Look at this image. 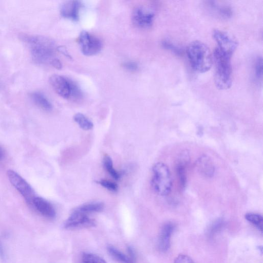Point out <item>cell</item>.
<instances>
[{"label": "cell", "mask_w": 263, "mask_h": 263, "mask_svg": "<svg viewBox=\"0 0 263 263\" xmlns=\"http://www.w3.org/2000/svg\"><path fill=\"white\" fill-rule=\"evenodd\" d=\"M18 37L28 44L33 60L39 64L49 63L55 58L58 47L54 41L45 36L20 33Z\"/></svg>", "instance_id": "cell-1"}, {"label": "cell", "mask_w": 263, "mask_h": 263, "mask_svg": "<svg viewBox=\"0 0 263 263\" xmlns=\"http://www.w3.org/2000/svg\"><path fill=\"white\" fill-rule=\"evenodd\" d=\"M213 55L215 64L214 81L216 86L220 90L230 88L232 83V55L215 48Z\"/></svg>", "instance_id": "cell-2"}, {"label": "cell", "mask_w": 263, "mask_h": 263, "mask_svg": "<svg viewBox=\"0 0 263 263\" xmlns=\"http://www.w3.org/2000/svg\"><path fill=\"white\" fill-rule=\"evenodd\" d=\"M186 54L192 68L196 72L209 71L213 65V55L209 47L200 41H194L189 44Z\"/></svg>", "instance_id": "cell-3"}, {"label": "cell", "mask_w": 263, "mask_h": 263, "mask_svg": "<svg viewBox=\"0 0 263 263\" xmlns=\"http://www.w3.org/2000/svg\"><path fill=\"white\" fill-rule=\"evenodd\" d=\"M49 83L57 93L64 99L79 101L83 97L78 84L67 77L53 74L50 77Z\"/></svg>", "instance_id": "cell-4"}, {"label": "cell", "mask_w": 263, "mask_h": 263, "mask_svg": "<svg viewBox=\"0 0 263 263\" xmlns=\"http://www.w3.org/2000/svg\"><path fill=\"white\" fill-rule=\"evenodd\" d=\"M151 184L154 191L159 195H168L172 187V179L168 166L164 163H156L152 168Z\"/></svg>", "instance_id": "cell-5"}, {"label": "cell", "mask_w": 263, "mask_h": 263, "mask_svg": "<svg viewBox=\"0 0 263 263\" xmlns=\"http://www.w3.org/2000/svg\"><path fill=\"white\" fill-rule=\"evenodd\" d=\"M78 43L83 54L91 56L98 53L102 48L101 41L88 32L82 31L78 39Z\"/></svg>", "instance_id": "cell-6"}, {"label": "cell", "mask_w": 263, "mask_h": 263, "mask_svg": "<svg viewBox=\"0 0 263 263\" xmlns=\"http://www.w3.org/2000/svg\"><path fill=\"white\" fill-rule=\"evenodd\" d=\"M7 175L12 185L22 195L27 203L31 205L35 196L33 190L30 184L17 173L12 170H8Z\"/></svg>", "instance_id": "cell-7"}, {"label": "cell", "mask_w": 263, "mask_h": 263, "mask_svg": "<svg viewBox=\"0 0 263 263\" xmlns=\"http://www.w3.org/2000/svg\"><path fill=\"white\" fill-rule=\"evenodd\" d=\"M212 36L216 43V48L232 55L238 45L233 35L226 31L216 29L212 33Z\"/></svg>", "instance_id": "cell-8"}, {"label": "cell", "mask_w": 263, "mask_h": 263, "mask_svg": "<svg viewBox=\"0 0 263 263\" xmlns=\"http://www.w3.org/2000/svg\"><path fill=\"white\" fill-rule=\"evenodd\" d=\"M154 17L153 11L143 6H138L132 12V21L136 27L146 29L152 26Z\"/></svg>", "instance_id": "cell-9"}, {"label": "cell", "mask_w": 263, "mask_h": 263, "mask_svg": "<svg viewBox=\"0 0 263 263\" xmlns=\"http://www.w3.org/2000/svg\"><path fill=\"white\" fill-rule=\"evenodd\" d=\"M95 225L94 220L87 214L76 209L65 221L64 227L66 229L90 227Z\"/></svg>", "instance_id": "cell-10"}, {"label": "cell", "mask_w": 263, "mask_h": 263, "mask_svg": "<svg viewBox=\"0 0 263 263\" xmlns=\"http://www.w3.org/2000/svg\"><path fill=\"white\" fill-rule=\"evenodd\" d=\"M82 4L79 1H68L64 2L60 8L61 15L65 18L78 21L80 17V10Z\"/></svg>", "instance_id": "cell-11"}, {"label": "cell", "mask_w": 263, "mask_h": 263, "mask_svg": "<svg viewBox=\"0 0 263 263\" xmlns=\"http://www.w3.org/2000/svg\"><path fill=\"white\" fill-rule=\"evenodd\" d=\"M31 205L44 217L52 219L55 217L56 213L53 206L47 200L42 197H35Z\"/></svg>", "instance_id": "cell-12"}, {"label": "cell", "mask_w": 263, "mask_h": 263, "mask_svg": "<svg viewBox=\"0 0 263 263\" xmlns=\"http://www.w3.org/2000/svg\"><path fill=\"white\" fill-rule=\"evenodd\" d=\"M195 166L202 176L211 178L214 175L215 168L212 159L207 155H203L196 160Z\"/></svg>", "instance_id": "cell-13"}, {"label": "cell", "mask_w": 263, "mask_h": 263, "mask_svg": "<svg viewBox=\"0 0 263 263\" xmlns=\"http://www.w3.org/2000/svg\"><path fill=\"white\" fill-rule=\"evenodd\" d=\"M173 223L168 222L165 223L161 228L159 234L158 246L160 251L166 252L170 247L171 236L175 229Z\"/></svg>", "instance_id": "cell-14"}, {"label": "cell", "mask_w": 263, "mask_h": 263, "mask_svg": "<svg viewBox=\"0 0 263 263\" xmlns=\"http://www.w3.org/2000/svg\"><path fill=\"white\" fill-rule=\"evenodd\" d=\"M30 96L33 101L39 107L46 111L52 110L51 103L42 93L35 91L32 92Z\"/></svg>", "instance_id": "cell-15"}, {"label": "cell", "mask_w": 263, "mask_h": 263, "mask_svg": "<svg viewBox=\"0 0 263 263\" xmlns=\"http://www.w3.org/2000/svg\"><path fill=\"white\" fill-rule=\"evenodd\" d=\"M209 5L211 6V8L220 17L227 18L232 16V11L230 7L225 5H217L213 1H210L209 2Z\"/></svg>", "instance_id": "cell-16"}, {"label": "cell", "mask_w": 263, "mask_h": 263, "mask_svg": "<svg viewBox=\"0 0 263 263\" xmlns=\"http://www.w3.org/2000/svg\"><path fill=\"white\" fill-rule=\"evenodd\" d=\"M103 208L104 204L103 203L96 202L83 204L76 209L80 212L88 214L91 213L100 212L103 210Z\"/></svg>", "instance_id": "cell-17"}, {"label": "cell", "mask_w": 263, "mask_h": 263, "mask_svg": "<svg viewBox=\"0 0 263 263\" xmlns=\"http://www.w3.org/2000/svg\"><path fill=\"white\" fill-rule=\"evenodd\" d=\"M107 250L111 256L121 263H135L129 256L125 255L113 246H108Z\"/></svg>", "instance_id": "cell-18"}, {"label": "cell", "mask_w": 263, "mask_h": 263, "mask_svg": "<svg viewBox=\"0 0 263 263\" xmlns=\"http://www.w3.org/2000/svg\"><path fill=\"white\" fill-rule=\"evenodd\" d=\"M74 121L84 130H90L93 128V123L85 115L81 113H77L73 117Z\"/></svg>", "instance_id": "cell-19"}, {"label": "cell", "mask_w": 263, "mask_h": 263, "mask_svg": "<svg viewBox=\"0 0 263 263\" xmlns=\"http://www.w3.org/2000/svg\"><path fill=\"white\" fill-rule=\"evenodd\" d=\"M245 219L262 231L263 219L261 215L255 213H247L245 215Z\"/></svg>", "instance_id": "cell-20"}, {"label": "cell", "mask_w": 263, "mask_h": 263, "mask_svg": "<svg viewBox=\"0 0 263 263\" xmlns=\"http://www.w3.org/2000/svg\"><path fill=\"white\" fill-rule=\"evenodd\" d=\"M103 165L106 171L115 180H119L120 178V174L113 167L112 161L111 158L107 155L103 158Z\"/></svg>", "instance_id": "cell-21"}, {"label": "cell", "mask_w": 263, "mask_h": 263, "mask_svg": "<svg viewBox=\"0 0 263 263\" xmlns=\"http://www.w3.org/2000/svg\"><path fill=\"white\" fill-rule=\"evenodd\" d=\"M84 263H107L101 257L91 253H84L82 256Z\"/></svg>", "instance_id": "cell-22"}, {"label": "cell", "mask_w": 263, "mask_h": 263, "mask_svg": "<svg viewBox=\"0 0 263 263\" xmlns=\"http://www.w3.org/2000/svg\"><path fill=\"white\" fill-rule=\"evenodd\" d=\"M254 71L256 79L258 81L262 80V58L258 57L255 60Z\"/></svg>", "instance_id": "cell-23"}, {"label": "cell", "mask_w": 263, "mask_h": 263, "mask_svg": "<svg viewBox=\"0 0 263 263\" xmlns=\"http://www.w3.org/2000/svg\"><path fill=\"white\" fill-rule=\"evenodd\" d=\"M223 222L221 219L215 221L210 227L208 231V235L212 237L215 233H217L223 226Z\"/></svg>", "instance_id": "cell-24"}, {"label": "cell", "mask_w": 263, "mask_h": 263, "mask_svg": "<svg viewBox=\"0 0 263 263\" xmlns=\"http://www.w3.org/2000/svg\"><path fill=\"white\" fill-rule=\"evenodd\" d=\"M97 182L104 187L110 191L116 192L118 190V185L116 183L111 181L103 179L97 181Z\"/></svg>", "instance_id": "cell-25"}, {"label": "cell", "mask_w": 263, "mask_h": 263, "mask_svg": "<svg viewBox=\"0 0 263 263\" xmlns=\"http://www.w3.org/2000/svg\"><path fill=\"white\" fill-rule=\"evenodd\" d=\"M162 46L165 49L171 50L172 52L175 53L177 54H180L182 52L181 50L177 47V46L173 45L172 43L166 41H164L162 42Z\"/></svg>", "instance_id": "cell-26"}, {"label": "cell", "mask_w": 263, "mask_h": 263, "mask_svg": "<svg viewBox=\"0 0 263 263\" xmlns=\"http://www.w3.org/2000/svg\"><path fill=\"white\" fill-rule=\"evenodd\" d=\"M122 66L127 70L135 71L138 70V65L134 61H126L122 64Z\"/></svg>", "instance_id": "cell-27"}, {"label": "cell", "mask_w": 263, "mask_h": 263, "mask_svg": "<svg viewBox=\"0 0 263 263\" xmlns=\"http://www.w3.org/2000/svg\"><path fill=\"white\" fill-rule=\"evenodd\" d=\"M174 263H195L189 256L184 254L179 255L174 260Z\"/></svg>", "instance_id": "cell-28"}, {"label": "cell", "mask_w": 263, "mask_h": 263, "mask_svg": "<svg viewBox=\"0 0 263 263\" xmlns=\"http://www.w3.org/2000/svg\"><path fill=\"white\" fill-rule=\"evenodd\" d=\"M50 64H51L53 67L57 69L60 70L62 67V65L61 61L60 60L56 58L51 61Z\"/></svg>", "instance_id": "cell-29"}, {"label": "cell", "mask_w": 263, "mask_h": 263, "mask_svg": "<svg viewBox=\"0 0 263 263\" xmlns=\"http://www.w3.org/2000/svg\"><path fill=\"white\" fill-rule=\"evenodd\" d=\"M127 251L129 254V257L130 258L135 262H136V254L133 250V249L131 247H128L127 248Z\"/></svg>", "instance_id": "cell-30"}, {"label": "cell", "mask_w": 263, "mask_h": 263, "mask_svg": "<svg viewBox=\"0 0 263 263\" xmlns=\"http://www.w3.org/2000/svg\"><path fill=\"white\" fill-rule=\"evenodd\" d=\"M6 257V254L3 246L0 242V258L2 259H4Z\"/></svg>", "instance_id": "cell-31"}, {"label": "cell", "mask_w": 263, "mask_h": 263, "mask_svg": "<svg viewBox=\"0 0 263 263\" xmlns=\"http://www.w3.org/2000/svg\"><path fill=\"white\" fill-rule=\"evenodd\" d=\"M4 152L3 149L0 146V161L3 158Z\"/></svg>", "instance_id": "cell-32"}]
</instances>
